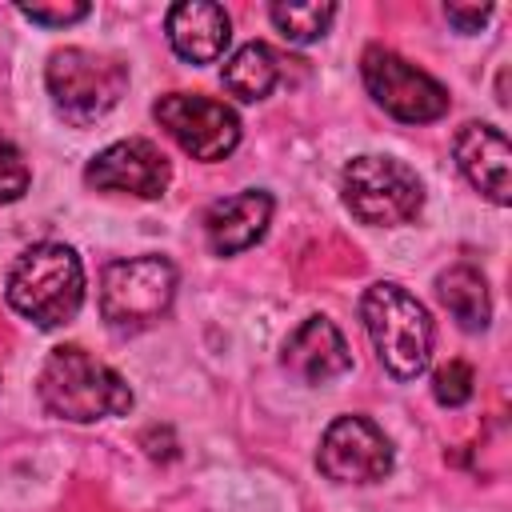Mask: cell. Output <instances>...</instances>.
I'll list each match as a JSON object with an SVG mask.
<instances>
[{
    "instance_id": "1",
    "label": "cell",
    "mask_w": 512,
    "mask_h": 512,
    "mask_svg": "<svg viewBox=\"0 0 512 512\" xmlns=\"http://www.w3.org/2000/svg\"><path fill=\"white\" fill-rule=\"evenodd\" d=\"M40 404L72 424H92L104 416H124L132 408V388L124 376L96 356H88L80 344H60L48 352L40 380H36Z\"/></svg>"
},
{
    "instance_id": "2",
    "label": "cell",
    "mask_w": 512,
    "mask_h": 512,
    "mask_svg": "<svg viewBox=\"0 0 512 512\" xmlns=\"http://www.w3.org/2000/svg\"><path fill=\"white\" fill-rule=\"evenodd\" d=\"M8 304L40 328L68 324L84 304V264L68 244L44 240L8 268Z\"/></svg>"
},
{
    "instance_id": "3",
    "label": "cell",
    "mask_w": 512,
    "mask_h": 512,
    "mask_svg": "<svg viewBox=\"0 0 512 512\" xmlns=\"http://www.w3.org/2000/svg\"><path fill=\"white\" fill-rule=\"evenodd\" d=\"M360 316H364V328L376 344L380 364L396 380H416L428 368L436 332H432L428 308L408 288H400L392 280L368 284V292L360 300Z\"/></svg>"
},
{
    "instance_id": "4",
    "label": "cell",
    "mask_w": 512,
    "mask_h": 512,
    "mask_svg": "<svg viewBox=\"0 0 512 512\" xmlns=\"http://www.w3.org/2000/svg\"><path fill=\"white\" fill-rule=\"evenodd\" d=\"M44 84L56 112L68 124L88 128L120 104L128 88V68L116 56H104L92 48H60L48 56Z\"/></svg>"
},
{
    "instance_id": "5",
    "label": "cell",
    "mask_w": 512,
    "mask_h": 512,
    "mask_svg": "<svg viewBox=\"0 0 512 512\" xmlns=\"http://www.w3.org/2000/svg\"><path fill=\"white\" fill-rule=\"evenodd\" d=\"M340 196L360 224L396 228L424 208L420 176L396 156H356L340 172Z\"/></svg>"
},
{
    "instance_id": "6",
    "label": "cell",
    "mask_w": 512,
    "mask_h": 512,
    "mask_svg": "<svg viewBox=\"0 0 512 512\" xmlns=\"http://www.w3.org/2000/svg\"><path fill=\"white\" fill-rule=\"evenodd\" d=\"M176 296V268L164 256L116 260L100 276V316L112 332H140L156 324Z\"/></svg>"
},
{
    "instance_id": "7",
    "label": "cell",
    "mask_w": 512,
    "mask_h": 512,
    "mask_svg": "<svg viewBox=\"0 0 512 512\" xmlns=\"http://www.w3.org/2000/svg\"><path fill=\"white\" fill-rule=\"evenodd\" d=\"M360 76L368 96L404 124H432L448 112V88L408 64L400 52L384 44H368L360 56Z\"/></svg>"
},
{
    "instance_id": "8",
    "label": "cell",
    "mask_w": 512,
    "mask_h": 512,
    "mask_svg": "<svg viewBox=\"0 0 512 512\" xmlns=\"http://www.w3.org/2000/svg\"><path fill=\"white\" fill-rule=\"evenodd\" d=\"M156 124L192 156V160H224L240 144V116L212 96L200 92H168L152 108Z\"/></svg>"
},
{
    "instance_id": "9",
    "label": "cell",
    "mask_w": 512,
    "mask_h": 512,
    "mask_svg": "<svg viewBox=\"0 0 512 512\" xmlns=\"http://www.w3.org/2000/svg\"><path fill=\"white\" fill-rule=\"evenodd\" d=\"M316 464L336 484H376L392 472V444L368 416H340L320 436Z\"/></svg>"
},
{
    "instance_id": "10",
    "label": "cell",
    "mask_w": 512,
    "mask_h": 512,
    "mask_svg": "<svg viewBox=\"0 0 512 512\" xmlns=\"http://www.w3.org/2000/svg\"><path fill=\"white\" fill-rule=\"evenodd\" d=\"M84 180L96 192H124V196L156 200V196H164V188L172 180V164L152 140L132 136V140H116L100 156H92V164L84 168Z\"/></svg>"
},
{
    "instance_id": "11",
    "label": "cell",
    "mask_w": 512,
    "mask_h": 512,
    "mask_svg": "<svg viewBox=\"0 0 512 512\" xmlns=\"http://www.w3.org/2000/svg\"><path fill=\"white\" fill-rule=\"evenodd\" d=\"M456 164L460 172L468 176V184L476 192H484L492 204H508L512 200V180H508V160H512V148H508V136L492 124H464L456 132Z\"/></svg>"
},
{
    "instance_id": "12",
    "label": "cell",
    "mask_w": 512,
    "mask_h": 512,
    "mask_svg": "<svg viewBox=\"0 0 512 512\" xmlns=\"http://www.w3.org/2000/svg\"><path fill=\"white\" fill-rule=\"evenodd\" d=\"M284 368L304 384H328L352 368V352L328 316H308L284 340Z\"/></svg>"
},
{
    "instance_id": "13",
    "label": "cell",
    "mask_w": 512,
    "mask_h": 512,
    "mask_svg": "<svg viewBox=\"0 0 512 512\" xmlns=\"http://www.w3.org/2000/svg\"><path fill=\"white\" fill-rule=\"evenodd\" d=\"M268 220H272V196L264 188H244L236 196H224L204 212L208 248L216 256H236L268 232Z\"/></svg>"
},
{
    "instance_id": "14",
    "label": "cell",
    "mask_w": 512,
    "mask_h": 512,
    "mask_svg": "<svg viewBox=\"0 0 512 512\" xmlns=\"http://www.w3.org/2000/svg\"><path fill=\"white\" fill-rule=\"evenodd\" d=\"M232 40L228 12L208 0H184L168 8V44L192 64H212Z\"/></svg>"
},
{
    "instance_id": "15",
    "label": "cell",
    "mask_w": 512,
    "mask_h": 512,
    "mask_svg": "<svg viewBox=\"0 0 512 512\" xmlns=\"http://www.w3.org/2000/svg\"><path fill=\"white\" fill-rule=\"evenodd\" d=\"M436 292H440L444 308L460 320V328H468V332L488 328L492 300H488V280L480 276V268H472V264H452L448 272L436 276Z\"/></svg>"
},
{
    "instance_id": "16",
    "label": "cell",
    "mask_w": 512,
    "mask_h": 512,
    "mask_svg": "<svg viewBox=\"0 0 512 512\" xmlns=\"http://www.w3.org/2000/svg\"><path fill=\"white\" fill-rule=\"evenodd\" d=\"M276 80H280V60H276V52H272L268 44H260V40L236 48L232 60L224 64V88H228L232 96L248 100V104L264 100V96L276 88Z\"/></svg>"
},
{
    "instance_id": "17",
    "label": "cell",
    "mask_w": 512,
    "mask_h": 512,
    "mask_svg": "<svg viewBox=\"0 0 512 512\" xmlns=\"http://www.w3.org/2000/svg\"><path fill=\"white\" fill-rule=\"evenodd\" d=\"M276 32L292 44H312L328 32L332 16H336V4H272L268 8Z\"/></svg>"
},
{
    "instance_id": "18",
    "label": "cell",
    "mask_w": 512,
    "mask_h": 512,
    "mask_svg": "<svg viewBox=\"0 0 512 512\" xmlns=\"http://www.w3.org/2000/svg\"><path fill=\"white\" fill-rule=\"evenodd\" d=\"M472 392H476V376H472V368H468L464 360H448V364H440V368L432 372V396H436L444 408L468 404Z\"/></svg>"
},
{
    "instance_id": "19",
    "label": "cell",
    "mask_w": 512,
    "mask_h": 512,
    "mask_svg": "<svg viewBox=\"0 0 512 512\" xmlns=\"http://www.w3.org/2000/svg\"><path fill=\"white\" fill-rule=\"evenodd\" d=\"M28 192V164L20 156V148L0 136V204H12Z\"/></svg>"
},
{
    "instance_id": "20",
    "label": "cell",
    "mask_w": 512,
    "mask_h": 512,
    "mask_svg": "<svg viewBox=\"0 0 512 512\" xmlns=\"http://www.w3.org/2000/svg\"><path fill=\"white\" fill-rule=\"evenodd\" d=\"M20 16H28L32 24L44 28H64L88 16V4H20Z\"/></svg>"
},
{
    "instance_id": "21",
    "label": "cell",
    "mask_w": 512,
    "mask_h": 512,
    "mask_svg": "<svg viewBox=\"0 0 512 512\" xmlns=\"http://www.w3.org/2000/svg\"><path fill=\"white\" fill-rule=\"evenodd\" d=\"M444 16L460 28V32H476L488 16H492V8H464V4H444Z\"/></svg>"
}]
</instances>
